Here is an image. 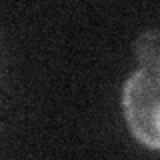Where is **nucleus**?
<instances>
[{"label": "nucleus", "instance_id": "1", "mask_svg": "<svg viewBox=\"0 0 160 160\" xmlns=\"http://www.w3.org/2000/svg\"><path fill=\"white\" fill-rule=\"evenodd\" d=\"M122 108L134 136L144 146L160 150V66H144L126 80Z\"/></svg>", "mask_w": 160, "mask_h": 160}, {"label": "nucleus", "instance_id": "2", "mask_svg": "<svg viewBox=\"0 0 160 160\" xmlns=\"http://www.w3.org/2000/svg\"><path fill=\"white\" fill-rule=\"evenodd\" d=\"M134 52L140 64L144 66H160V30H146L136 38Z\"/></svg>", "mask_w": 160, "mask_h": 160}]
</instances>
